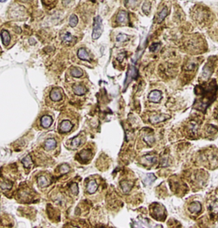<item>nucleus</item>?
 <instances>
[{
  "instance_id": "obj_24",
  "label": "nucleus",
  "mask_w": 218,
  "mask_h": 228,
  "mask_svg": "<svg viewBox=\"0 0 218 228\" xmlns=\"http://www.w3.org/2000/svg\"><path fill=\"white\" fill-rule=\"evenodd\" d=\"M150 8H151V3L149 2H146L144 3V4L142 5V11L146 14L148 15L149 11H150Z\"/></svg>"
},
{
  "instance_id": "obj_7",
  "label": "nucleus",
  "mask_w": 218,
  "mask_h": 228,
  "mask_svg": "<svg viewBox=\"0 0 218 228\" xmlns=\"http://www.w3.org/2000/svg\"><path fill=\"white\" fill-rule=\"evenodd\" d=\"M56 147V140L55 139H48L45 142V148L46 151H51Z\"/></svg>"
},
{
  "instance_id": "obj_13",
  "label": "nucleus",
  "mask_w": 218,
  "mask_h": 228,
  "mask_svg": "<svg viewBox=\"0 0 218 228\" xmlns=\"http://www.w3.org/2000/svg\"><path fill=\"white\" fill-rule=\"evenodd\" d=\"M52 124V118L49 117V116H44L42 118H41V125L44 127V128H49L50 125Z\"/></svg>"
},
{
  "instance_id": "obj_21",
  "label": "nucleus",
  "mask_w": 218,
  "mask_h": 228,
  "mask_svg": "<svg viewBox=\"0 0 218 228\" xmlns=\"http://www.w3.org/2000/svg\"><path fill=\"white\" fill-rule=\"evenodd\" d=\"M131 186H132V184L129 181H122L121 182V187H122L124 192H129L131 189Z\"/></svg>"
},
{
  "instance_id": "obj_29",
  "label": "nucleus",
  "mask_w": 218,
  "mask_h": 228,
  "mask_svg": "<svg viewBox=\"0 0 218 228\" xmlns=\"http://www.w3.org/2000/svg\"><path fill=\"white\" fill-rule=\"evenodd\" d=\"M160 47V45L159 44H157V43H154V44H153L152 45L150 46V50L152 51V52H154V51H156L158 48Z\"/></svg>"
},
{
  "instance_id": "obj_6",
  "label": "nucleus",
  "mask_w": 218,
  "mask_h": 228,
  "mask_svg": "<svg viewBox=\"0 0 218 228\" xmlns=\"http://www.w3.org/2000/svg\"><path fill=\"white\" fill-rule=\"evenodd\" d=\"M189 211L193 214H196L200 212L201 210V204L199 202H193L189 205Z\"/></svg>"
},
{
  "instance_id": "obj_9",
  "label": "nucleus",
  "mask_w": 218,
  "mask_h": 228,
  "mask_svg": "<svg viewBox=\"0 0 218 228\" xmlns=\"http://www.w3.org/2000/svg\"><path fill=\"white\" fill-rule=\"evenodd\" d=\"M1 37H2V40L4 45H8L10 42V35L9 31L7 30L1 31Z\"/></svg>"
},
{
  "instance_id": "obj_16",
  "label": "nucleus",
  "mask_w": 218,
  "mask_h": 228,
  "mask_svg": "<svg viewBox=\"0 0 218 228\" xmlns=\"http://www.w3.org/2000/svg\"><path fill=\"white\" fill-rule=\"evenodd\" d=\"M167 15H168V10H167L166 7H165V8L160 11V13L158 14V23H161V22L165 20V18L167 16Z\"/></svg>"
},
{
  "instance_id": "obj_32",
  "label": "nucleus",
  "mask_w": 218,
  "mask_h": 228,
  "mask_svg": "<svg viewBox=\"0 0 218 228\" xmlns=\"http://www.w3.org/2000/svg\"><path fill=\"white\" fill-rule=\"evenodd\" d=\"M6 0H0V2H5Z\"/></svg>"
},
{
  "instance_id": "obj_33",
  "label": "nucleus",
  "mask_w": 218,
  "mask_h": 228,
  "mask_svg": "<svg viewBox=\"0 0 218 228\" xmlns=\"http://www.w3.org/2000/svg\"><path fill=\"white\" fill-rule=\"evenodd\" d=\"M22 1H27V0H22Z\"/></svg>"
},
{
  "instance_id": "obj_15",
  "label": "nucleus",
  "mask_w": 218,
  "mask_h": 228,
  "mask_svg": "<svg viewBox=\"0 0 218 228\" xmlns=\"http://www.w3.org/2000/svg\"><path fill=\"white\" fill-rule=\"evenodd\" d=\"M155 180L156 177L154 175H153V174H148V175H147L146 177L143 179V183H144V185L148 186V185L152 184Z\"/></svg>"
},
{
  "instance_id": "obj_10",
  "label": "nucleus",
  "mask_w": 218,
  "mask_h": 228,
  "mask_svg": "<svg viewBox=\"0 0 218 228\" xmlns=\"http://www.w3.org/2000/svg\"><path fill=\"white\" fill-rule=\"evenodd\" d=\"M97 188H98V186H97L96 182H95V181H90V182L88 183V185H87L86 191H87V192L92 194V193H94V192H96Z\"/></svg>"
},
{
  "instance_id": "obj_14",
  "label": "nucleus",
  "mask_w": 218,
  "mask_h": 228,
  "mask_svg": "<svg viewBox=\"0 0 218 228\" xmlns=\"http://www.w3.org/2000/svg\"><path fill=\"white\" fill-rule=\"evenodd\" d=\"M169 118V116H165V115H155L150 118V122L152 123H158L159 122L164 121L166 118Z\"/></svg>"
},
{
  "instance_id": "obj_28",
  "label": "nucleus",
  "mask_w": 218,
  "mask_h": 228,
  "mask_svg": "<svg viewBox=\"0 0 218 228\" xmlns=\"http://www.w3.org/2000/svg\"><path fill=\"white\" fill-rule=\"evenodd\" d=\"M69 170H70V168L68 167L67 165H62V166H61V168H60V171H61L62 174L67 173Z\"/></svg>"
},
{
  "instance_id": "obj_25",
  "label": "nucleus",
  "mask_w": 218,
  "mask_h": 228,
  "mask_svg": "<svg viewBox=\"0 0 218 228\" xmlns=\"http://www.w3.org/2000/svg\"><path fill=\"white\" fill-rule=\"evenodd\" d=\"M80 141H81V139H80V137H76V138H74L73 140H72V143H71V146H72V147L73 148H76V147H78V146H79V144H80Z\"/></svg>"
},
{
  "instance_id": "obj_1",
  "label": "nucleus",
  "mask_w": 218,
  "mask_h": 228,
  "mask_svg": "<svg viewBox=\"0 0 218 228\" xmlns=\"http://www.w3.org/2000/svg\"><path fill=\"white\" fill-rule=\"evenodd\" d=\"M103 31V26H102V21L100 16H95L94 18L93 23V31H92V38L97 39L101 37Z\"/></svg>"
},
{
  "instance_id": "obj_4",
  "label": "nucleus",
  "mask_w": 218,
  "mask_h": 228,
  "mask_svg": "<svg viewBox=\"0 0 218 228\" xmlns=\"http://www.w3.org/2000/svg\"><path fill=\"white\" fill-rule=\"evenodd\" d=\"M62 39L63 44H66V45H71L76 41L75 38L73 37L70 32H65L62 36Z\"/></svg>"
},
{
  "instance_id": "obj_31",
  "label": "nucleus",
  "mask_w": 218,
  "mask_h": 228,
  "mask_svg": "<svg viewBox=\"0 0 218 228\" xmlns=\"http://www.w3.org/2000/svg\"><path fill=\"white\" fill-rule=\"evenodd\" d=\"M125 56V53H122V54H120L119 56H118V61H123V59H124V57Z\"/></svg>"
},
{
  "instance_id": "obj_17",
  "label": "nucleus",
  "mask_w": 218,
  "mask_h": 228,
  "mask_svg": "<svg viewBox=\"0 0 218 228\" xmlns=\"http://www.w3.org/2000/svg\"><path fill=\"white\" fill-rule=\"evenodd\" d=\"M73 91H74V93H75L76 94H78V95H83V94H85L86 90H85V88H84V86H82V85H75V86L73 87Z\"/></svg>"
},
{
  "instance_id": "obj_20",
  "label": "nucleus",
  "mask_w": 218,
  "mask_h": 228,
  "mask_svg": "<svg viewBox=\"0 0 218 228\" xmlns=\"http://www.w3.org/2000/svg\"><path fill=\"white\" fill-rule=\"evenodd\" d=\"M78 17L75 15H72L69 18V25L72 27H75L77 25H78Z\"/></svg>"
},
{
  "instance_id": "obj_30",
  "label": "nucleus",
  "mask_w": 218,
  "mask_h": 228,
  "mask_svg": "<svg viewBox=\"0 0 218 228\" xmlns=\"http://www.w3.org/2000/svg\"><path fill=\"white\" fill-rule=\"evenodd\" d=\"M126 4L130 7H134L136 4V0H128V3Z\"/></svg>"
},
{
  "instance_id": "obj_23",
  "label": "nucleus",
  "mask_w": 218,
  "mask_h": 228,
  "mask_svg": "<svg viewBox=\"0 0 218 228\" xmlns=\"http://www.w3.org/2000/svg\"><path fill=\"white\" fill-rule=\"evenodd\" d=\"M79 157H80V158L81 159H90V157H91V152H90V151H83V152H81V153L79 154Z\"/></svg>"
},
{
  "instance_id": "obj_18",
  "label": "nucleus",
  "mask_w": 218,
  "mask_h": 228,
  "mask_svg": "<svg viewBox=\"0 0 218 228\" xmlns=\"http://www.w3.org/2000/svg\"><path fill=\"white\" fill-rule=\"evenodd\" d=\"M22 164L26 168H30L32 165V161L31 156L27 155L23 159H22Z\"/></svg>"
},
{
  "instance_id": "obj_8",
  "label": "nucleus",
  "mask_w": 218,
  "mask_h": 228,
  "mask_svg": "<svg viewBox=\"0 0 218 228\" xmlns=\"http://www.w3.org/2000/svg\"><path fill=\"white\" fill-rule=\"evenodd\" d=\"M62 98V94L61 91L57 89H55L53 90L51 93H50V99L54 101H61Z\"/></svg>"
},
{
  "instance_id": "obj_19",
  "label": "nucleus",
  "mask_w": 218,
  "mask_h": 228,
  "mask_svg": "<svg viewBox=\"0 0 218 228\" xmlns=\"http://www.w3.org/2000/svg\"><path fill=\"white\" fill-rule=\"evenodd\" d=\"M143 159H144V161L147 162V164H150V165L155 164L156 161H157V157L154 155H147V156L144 157Z\"/></svg>"
},
{
  "instance_id": "obj_22",
  "label": "nucleus",
  "mask_w": 218,
  "mask_h": 228,
  "mask_svg": "<svg viewBox=\"0 0 218 228\" xmlns=\"http://www.w3.org/2000/svg\"><path fill=\"white\" fill-rule=\"evenodd\" d=\"M71 74L73 77H79L83 75V71L79 68H73L72 71H71Z\"/></svg>"
},
{
  "instance_id": "obj_3",
  "label": "nucleus",
  "mask_w": 218,
  "mask_h": 228,
  "mask_svg": "<svg viewBox=\"0 0 218 228\" xmlns=\"http://www.w3.org/2000/svg\"><path fill=\"white\" fill-rule=\"evenodd\" d=\"M73 128V123L69 120H64L60 125V131L62 133H67L69 132Z\"/></svg>"
},
{
  "instance_id": "obj_5",
  "label": "nucleus",
  "mask_w": 218,
  "mask_h": 228,
  "mask_svg": "<svg viewBox=\"0 0 218 228\" xmlns=\"http://www.w3.org/2000/svg\"><path fill=\"white\" fill-rule=\"evenodd\" d=\"M118 23H127L128 22V14L124 10H121L119 12L116 19Z\"/></svg>"
},
{
  "instance_id": "obj_27",
  "label": "nucleus",
  "mask_w": 218,
  "mask_h": 228,
  "mask_svg": "<svg viewBox=\"0 0 218 228\" xmlns=\"http://www.w3.org/2000/svg\"><path fill=\"white\" fill-rule=\"evenodd\" d=\"M70 189H71V192L74 194V195H77L78 193V186L77 183H73L70 186Z\"/></svg>"
},
{
  "instance_id": "obj_12",
  "label": "nucleus",
  "mask_w": 218,
  "mask_h": 228,
  "mask_svg": "<svg viewBox=\"0 0 218 228\" xmlns=\"http://www.w3.org/2000/svg\"><path fill=\"white\" fill-rule=\"evenodd\" d=\"M78 56L79 59L83 60V61H90V56L88 55V53L86 52V50L84 49H80L78 52Z\"/></svg>"
},
{
  "instance_id": "obj_11",
  "label": "nucleus",
  "mask_w": 218,
  "mask_h": 228,
  "mask_svg": "<svg viewBox=\"0 0 218 228\" xmlns=\"http://www.w3.org/2000/svg\"><path fill=\"white\" fill-rule=\"evenodd\" d=\"M49 184H50V181L47 179V177L44 175H41L38 178V185L40 187H45V186H48Z\"/></svg>"
},
{
  "instance_id": "obj_26",
  "label": "nucleus",
  "mask_w": 218,
  "mask_h": 228,
  "mask_svg": "<svg viewBox=\"0 0 218 228\" xmlns=\"http://www.w3.org/2000/svg\"><path fill=\"white\" fill-rule=\"evenodd\" d=\"M129 38V37L126 35V34H123V33H120L117 36V41L118 42H125L127 39Z\"/></svg>"
},
{
  "instance_id": "obj_2",
  "label": "nucleus",
  "mask_w": 218,
  "mask_h": 228,
  "mask_svg": "<svg viewBox=\"0 0 218 228\" xmlns=\"http://www.w3.org/2000/svg\"><path fill=\"white\" fill-rule=\"evenodd\" d=\"M161 98H162V94L158 90H154L148 95V99L152 102H158L161 100Z\"/></svg>"
}]
</instances>
